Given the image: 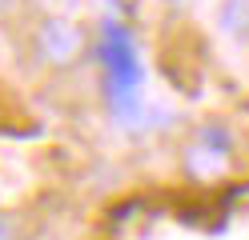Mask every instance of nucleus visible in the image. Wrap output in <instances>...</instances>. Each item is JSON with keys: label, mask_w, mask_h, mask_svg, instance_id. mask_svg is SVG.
Listing matches in <instances>:
<instances>
[{"label": "nucleus", "mask_w": 249, "mask_h": 240, "mask_svg": "<svg viewBox=\"0 0 249 240\" xmlns=\"http://www.w3.org/2000/svg\"><path fill=\"white\" fill-rule=\"evenodd\" d=\"M101 64H105V84H108V100H113V112L121 116H133L137 100H141V56H137L133 32L108 20L101 28Z\"/></svg>", "instance_id": "f257e3e1"}, {"label": "nucleus", "mask_w": 249, "mask_h": 240, "mask_svg": "<svg viewBox=\"0 0 249 240\" xmlns=\"http://www.w3.org/2000/svg\"><path fill=\"white\" fill-rule=\"evenodd\" d=\"M33 48H36V56L44 64H53V68H72V64L85 56V32H81V24L65 20V16H53V20H44L36 28Z\"/></svg>", "instance_id": "f03ea898"}, {"label": "nucleus", "mask_w": 249, "mask_h": 240, "mask_svg": "<svg viewBox=\"0 0 249 240\" xmlns=\"http://www.w3.org/2000/svg\"><path fill=\"white\" fill-rule=\"evenodd\" d=\"M221 24H225V32H233L237 40H249V0H225Z\"/></svg>", "instance_id": "7ed1b4c3"}, {"label": "nucleus", "mask_w": 249, "mask_h": 240, "mask_svg": "<svg viewBox=\"0 0 249 240\" xmlns=\"http://www.w3.org/2000/svg\"><path fill=\"white\" fill-rule=\"evenodd\" d=\"M0 240H20V228H17V220L0 216Z\"/></svg>", "instance_id": "20e7f679"}]
</instances>
